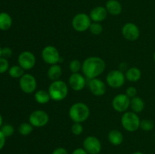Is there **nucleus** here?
<instances>
[{"mask_svg":"<svg viewBox=\"0 0 155 154\" xmlns=\"http://www.w3.org/2000/svg\"><path fill=\"white\" fill-rule=\"evenodd\" d=\"M105 62L99 57H87L82 63V71L86 78L89 79L97 78L105 69Z\"/></svg>","mask_w":155,"mask_h":154,"instance_id":"f257e3e1","label":"nucleus"},{"mask_svg":"<svg viewBox=\"0 0 155 154\" xmlns=\"http://www.w3.org/2000/svg\"><path fill=\"white\" fill-rule=\"evenodd\" d=\"M90 115V110L86 104L82 102L75 103L69 110V116L74 122H81L87 120Z\"/></svg>","mask_w":155,"mask_h":154,"instance_id":"f03ea898","label":"nucleus"},{"mask_svg":"<svg viewBox=\"0 0 155 154\" xmlns=\"http://www.w3.org/2000/svg\"><path fill=\"white\" fill-rule=\"evenodd\" d=\"M48 94L51 100L54 101H63L68 93V88L66 83L62 80L54 81L48 88Z\"/></svg>","mask_w":155,"mask_h":154,"instance_id":"7ed1b4c3","label":"nucleus"},{"mask_svg":"<svg viewBox=\"0 0 155 154\" xmlns=\"http://www.w3.org/2000/svg\"><path fill=\"white\" fill-rule=\"evenodd\" d=\"M141 120L137 113L134 112H126L121 117V124L129 132H134L140 128Z\"/></svg>","mask_w":155,"mask_h":154,"instance_id":"20e7f679","label":"nucleus"},{"mask_svg":"<svg viewBox=\"0 0 155 154\" xmlns=\"http://www.w3.org/2000/svg\"><path fill=\"white\" fill-rule=\"evenodd\" d=\"M91 18L89 15L85 13H80L76 14L72 20L73 28L77 32H85L90 27Z\"/></svg>","mask_w":155,"mask_h":154,"instance_id":"39448f33","label":"nucleus"},{"mask_svg":"<svg viewBox=\"0 0 155 154\" xmlns=\"http://www.w3.org/2000/svg\"><path fill=\"white\" fill-rule=\"evenodd\" d=\"M125 74L120 69H114L110 71L106 78L107 85L113 88H119L122 87L125 83Z\"/></svg>","mask_w":155,"mask_h":154,"instance_id":"423d86ee","label":"nucleus"},{"mask_svg":"<svg viewBox=\"0 0 155 154\" xmlns=\"http://www.w3.org/2000/svg\"><path fill=\"white\" fill-rule=\"evenodd\" d=\"M49 121L48 113L44 110H38L32 112L29 116V122L36 128H41L47 125Z\"/></svg>","mask_w":155,"mask_h":154,"instance_id":"0eeeda50","label":"nucleus"},{"mask_svg":"<svg viewBox=\"0 0 155 154\" xmlns=\"http://www.w3.org/2000/svg\"><path fill=\"white\" fill-rule=\"evenodd\" d=\"M42 57L45 63L50 65L57 64L61 59L58 50L53 45H47L42 49Z\"/></svg>","mask_w":155,"mask_h":154,"instance_id":"6e6552de","label":"nucleus"},{"mask_svg":"<svg viewBox=\"0 0 155 154\" xmlns=\"http://www.w3.org/2000/svg\"><path fill=\"white\" fill-rule=\"evenodd\" d=\"M37 83L35 77L30 73L24 74L20 79V87L26 94H31L36 89Z\"/></svg>","mask_w":155,"mask_h":154,"instance_id":"1a4fd4ad","label":"nucleus"},{"mask_svg":"<svg viewBox=\"0 0 155 154\" xmlns=\"http://www.w3.org/2000/svg\"><path fill=\"white\" fill-rule=\"evenodd\" d=\"M83 148L89 154H98L101 150V143L95 136H88L83 140Z\"/></svg>","mask_w":155,"mask_h":154,"instance_id":"9d476101","label":"nucleus"},{"mask_svg":"<svg viewBox=\"0 0 155 154\" xmlns=\"http://www.w3.org/2000/svg\"><path fill=\"white\" fill-rule=\"evenodd\" d=\"M130 106V98L126 94H119L114 98L112 107L119 113H124Z\"/></svg>","mask_w":155,"mask_h":154,"instance_id":"9b49d317","label":"nucleus"},{"mask_svg":"<svg viewBox=\"0 0 155 154\" xmlns=\"http://www.w3.org/2000/svg\"><path fill=\"white\" fill-rule=\"evenodd\" d=\"M18 63L24 70L31 69L36 64V57L31 51H24L18 56Z\"/></svg>","mask_w":155,"mask_h":154,"instance_id":"f8f14e48","label":"nucleus"},{"mask_svg":"<svg viewBox=\"0 0 155 154\" xmlns=\"http://www.w3.org/2000/svg\"><path fill=\"white\" fill-rule=\"evenodd\" d=\"M122 34L127 40L136 41L140 36V30L136 24L133 23H127L122 28Z\"/></svg>","mask_w":155,"mask_h":154,"instance_id":"ddd939ff","label":"nucleus"},{"mask_svg":"<svg viewBox=\"0 0 155 154\" xmlns=\"http://www.w3.org/2000/svg\"><path fill=\"white\" fill-rule=\"evenodd\" d=\"M89 88L92 95L96 97L103 96L107 91L105 83L97 78L90 79L89 82Z\"/></svg>","mask_w":155,"mask_h":154,"instance_id":"4468645a","label":"nucleus"},{"mask_svg":"<svg viewBox=\"0 0 155 154\" xmlns=\"http://www.w3.org/2000/svg\"><path fill=\"white\" fill-rule=\"evenodd\" d=\"M69 85L71 88L76 91H80L84 88L86 85V79L80 73H72L69 78Z\"/></svg>","mask_w":155,"mask_h":154,"instance_id":"2eb2a0df","label":"nucleus"},{"mask_svg":"<svg viewBox=\"0 0 155 154\" xmlns=\"http://www.w3.org/2000/svg\"><path fill=\"white\" fill-rule=\"evenodd\" d=\"M107 11L105 7L103 6H97L92 9L89 14L91 20L94 22L100 23L105 20L107 16Z\"/></svg>","mask_w":155,"mask_h":154,"instance_id":"dca6fc26","label":"nucleus"},{"mask_svg":"<svg viewBox=\"0 0 155 154\" xmlns=\"http://www.w3.org/2000/svg\"><path fill=\"white\" fill-rule=\"evenodd\" d=\"M105 8L107 11V13L114 16L120 14L123 9L122 5L117 0H108L106 2Z\"/></svg>","mask_w":155,"mask_h":154,"instance_id":"f3484780","label":"nucleus"},{"mask_svg":"<svg viewBox=\"0 0 155 154\" xmlns=\"http://www.w3.org/2000/svg\"><path fill=\"white\" fill-rule=\"evenodd\" d=\"M108 140L114 146H118L124 141V135L119 130L113 129L109 132Z\"/></svg>","mask_w":155,"mask_h":154,"instance_id":"a211bd4d","label":"nucleus"},{"mask_svg":"<svg viewBox=\"0 0 155 154\" xmlns=\"http://www.w3.org/2000/svg\"><path fill=\"white\" fill-rule=\"evenodd\" d=\"M130 107L133 112L136 113H139L145 109V102L139 97H134L130 99Z\"/></svg>","mask_w":155,"mask_h":154,"instance_id":"6ab92c4d","label":"nucleus"},{"mask_svg":"<svg viewBox=\"0 0 155 154\" xmlns=\"http://www.w3.org/2000/svg\"><path fill=\"white\" fill-rule=\"evenodd\" d=\"M125 76L128 81L135 82L139 81L141 79V77H142V72H141V70L139 68L131 67L126 71Z\"/></svg>","mask_w":155,"mask_h":154,"instance_id":"aec40b11","label":"nucleus"},{"mask_svg":"<svg viewBox=\"0 0 155 154\" xmlns=\"http://www.w3.org/2000/svg\"><path fill=\"white\" fill-rule=\"evenodd\" d=\"M48 77L49 78V79L54 81H57L59 80L60 77L62 75V69L61 67V66L58 64H54L51 65L49 68H48Z\"/></svg>","mask_w":155,"mask_h":154,"instance_id":"412c9836","label":"nucleus"},{"mask_svg":"<svg viewBox=\"0 0 155 154\" xmlns=\"http://www.w3.org/2000/svg\"><path fill=\"white\" fill-rule=\"evenodd\" d=\"M12 25V17L6 12L0 13V30L5 31L9 30Z\"/></svg>","mask_w":155,"mask_h":154,"instance_id":"4be33fe9","label":"nucleus"},{"mask_svg":"<svg viewBox=\"0 0 155 154\" xmlns=\"http://www.w3.org/2000/svg\"><path fill=\"white\" fill-rule=\"evenodd\" d=\"M35 100L38 104H45L49 102L50 95L48 94V91L45 90H39L35 94Z\"/></svg>","mask_w":155,"mask_h":154,"instance_id":"5701e85b","label":"nucleus"},{"mask_svg":"<svg viewBox=\"0 0 155 154\" xmlns=\"http://www.w3.org/2000/svg\"><path fill=\"white\" fill-rule=\"evenodd\" d=\"M8 73L12 78H21L24 75V69L21 66L15 65V66H12V67L9 68Z\"/></svg>","mask_w":155,"mask_h":154,"instance_id":"b1692460","label":"nucleus"},{"mask_svg":"<svg viewBox=\"0 0 155 154\" xmlns=\"http://www.w3.org/2000/svg\"><path fill=\"white\" fill-rule=\"evenodd\" d=\"M33 130V126L30 123H27V122H23L20 125L19 128H18V131L21 134L24 136L29 135L31 134L32 131Z\"/></svg>","mask_w":155,"mask_h":154,"instance_id":"393cba45","label":"nucleus"},{"mask_svg":"<svg viewBox=\"0 0 155 154\" xmlns=\"http://www.w3.org/2000/svg\"><path fill=\"white\" fill-rule=\"evenodd\" d=\"M154 123L150 119H143L140 122L141 129L145 131H150L154 128Z\"/></svg>","mask_w":155,"mask_h":154,"instance_id":"a878e982","label":"nucleus"},{"mask_svg":"<svg viewBox=\"0 0 155 154\" xmlns=\"http://www.w3.org/2000/svg\"><path fill=\"white\" fill-rule=\"evenodd\" d=\"M90 30L91 33L95 36H98L101 34L103 31V27L101 24L96 22H93L91 24L90 27L89 29Z\"/></svg>","mask_w":155,"mask_h":154,"instance_id":"bb28decb","label":"nucleus"},{"mask_svg":"<svg viewBox=\"0 0 155 154\" xmlns=\"http://www.w3.org/2000/svg\"><path fill=\"white\" fill-rule=\"evenodd\" d=\"M69 69L72 73H77L80 69H82V63L78 60L74 59L70 62Z\"/></svg>","mask_w":155,"mask_h":154,"instance_id":"cd10ccee","label":"nucleus"},{"mask_svg":"<svg viewBox=\"0 0 155 154\" xmlns=\"http://www.w3.org/2000/svg\"><path fill=\"white\" fill-rule=\"evenodd\" d=\"M1 131L2 132V134H4L5 137H10L15 132V128L10 124H6V125H3Z\"/></svg>","mask_w":155,"mask_h":154,"instance_id":"c85d7f7f","label":"nucleus"},{"mask_svg":"<svg viewBox=\"0 0 155 154\" xmlns=\"http://www.w3.org/2000/svg\"><path fill=\"white\" fill-rule=\"evenodd\" d=\"M71 131L75 135H80L83 131V127L80 122H74L71 127Z\"/></svg>","mask_w":155,"mask_h":154,"instance_id":"c756f323","label":"nucleus"},{"mask_svg":"<svg viewBox=\"0 0 155 154\" xmlns=\"http://www.w3.org/2000/svg\"><path fill=\"white\" fill-rule=\"evenodd\" d=\"M9 67L8 60L5 57H0V73H5Z\"/></svg>","mask_w":155,"mask_h":154,"instance_id":"7c9ffc66","label":"nucleus"},{"mask_svg":"<svg viewBox=\"0 0 155 154\" xmlns=\"http://www.w3.org/2000/svg\"><path fill=\"white\" fill-rule=\"evenodd\" d=\"M126 95L131 99V98L136 96V95H137V89H136V88L133 87V86H130L126 91Z\"/></svg>","mask_w":155,"mask_h":154,"instance_id":"2f4dec72","label":"nucleus"},{"mask_svg":"<svg viewBox=\"0 0 155 154\" xmlns=\"http://www.w3.org/2000/svg\"><path fill=\"white\" fill-rule=\"evenodd\" d=\"M12 55V51L8 47H5L2 50V56L5 58H9Z\"/></svg>","mask_w":155,"mask_h":154,"instance_id":"473e14b6","label":"nucleus"},{"mask_svg":"<svg viewBox=\"0 0 155 154\" xmlns=\"http://www.w3.org/2000/svg\"><path fill=\"white\" fill-rule=\"evenodd\" d=\"M51 154H68V150L64 147H58L53 150Z\"/></svg>","mask_w":155,"mask_h":154,"instance_id":"72a5a7b5","label":"nucleus"},{"mask_svg":"<svg viewBox=\"0 0 155 154\" xmlns=\"http://www.w3.org/2000/svg\"><path fill=\"white\" fill-rule=\"evenodd\" d=\"M5 143V137L0 130V150L4 147Z\"/></svg>","mask_w":155,"mask_h":154,"instance_id":"f704fd0d","label":"nucleus"},{"mask_svg":"<svg viewBox=\"0 0 155 154\" xmlns=\"http://www.w3.org/2000/svg\"><path fill=\"white\" fill-rule=\"evenodd\" d=\"M72 154H89V153L85 150L84 148H77V149H74V152H72Z\"/></svg>","mask_w":155,"mask_h":154,"instance_id":"c9c22d12","label":"nucleus"},{"mask_svg":"<svg viewBox=\"0 0 155 154\" xmlns=\"http://www.w3.org/2000/svg\"><path fill=\"white\" fill-rule=\"evenodd\" d=\"M127 66H128V65H127V63H121L120 64V66H119V68H120V71H122V72H124V70H125V69H127Z\"/></svg>","mask_w":155,"mask_h":154,"instance_id":"e433bc0d","label":"nucleus"},{"mask_svg":"<svg viewBox=\"0 0 155 154\" xmlns=\"http://www.w3.org/2000/svg\"><path fill=\"white\" fill-rule=\"evenodd\" d=\"M2 125V116L0 114V127H1Z\"/></svg>","mask_w":155,"mask_h":154,"instance_id":"4c0bfd02","label":"nucleus"},{"mask_svg":"<svg viewBox=\"0 0 155 154\" xmlns=\"http://www.w3.org/2000/svg\"><path fill=\"white\" fill-rule=\"evenodd\" d=\"M133 154H144V153H143V152H139V151H137V152H133Z\"/></svg>","mask_w":155,"mask_h":154,"instance_id":"58836bf2","label":"nucleus"},{"mask_svg":"<svg viewBox=\"0 0 155 154\" xmlns=\"http://www.w3.org/2000/svg\"><path fill=\"white\" fill-rule=\"evenodd\" d=\"M2 48L0 47V57H1V56H2Z\"/></svg>","mask_w":155,"mask_h":154,"instance_id":"ea45409f","label":"nucleus"},{"mask_svg":"<svg viewBox=\"0 0 155 154\" xmlns=\"http://www.w3.org/2000/svg\"><path fill=\"white\" fill-rule=\"evenodd\" d=\"M153 59H154V62H155V51H154V54H153Z\"/></svg>","mask_w":155,"mask_h":154,"instance_id":"a19ab883","label":"nucleus"}]
</instances>
